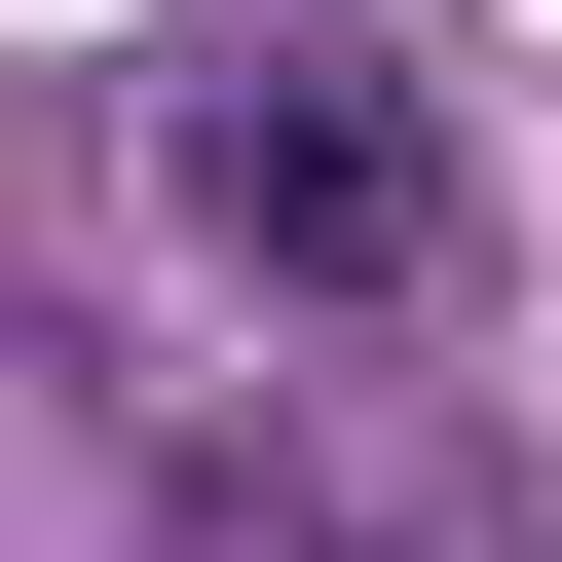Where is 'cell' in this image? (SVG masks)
I'll return each mask as SVG.
<instances>
[{"instance_id": "cell-1", "label": "cell", "mask_w": 562, "mask_h": 562, "mask_svg": "<svg viewBox=\"0 0 562 562\" xmlns=\"http://www.w3.org/2000/svg\"><path fill=\"white\" fill-rule=\"evenodd\" d=\"M150 225L225 262V301H301V338H450L487 301V150L413 38H338V0H225V38L150 76Z\"/></svg>"}, {"instance_id": "cell-2", "label": "cell", "mask_w": 562, "mask_h": 562, "mask_svg": "<svg viewBox=\"0 0 562 562\" xmlns=\"http://www.w3.org/2000/svg\"><path fill=\"white\" fill-rule=\"evenodd\" d=\"M301 562H450V525H301Z\"/></svg>"}]
</instances>
